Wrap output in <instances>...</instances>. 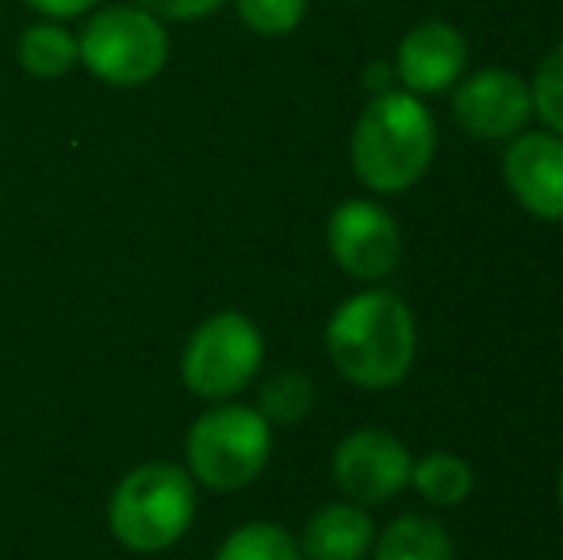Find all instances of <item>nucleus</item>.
<instances>
[{"label":"nucleus","instance_id":"nucleus-1","mask_svg":"<svg viewBox=\"0 0 563 560\" xmlns=\"http://www.w3.org/2000/svg\"><path fill=\"white\" fill-rule=\"evenodd\" d=\"M327 350L338 373L356 388H395L415 365V315L391 292H361L334 311Z\"/></svg>","mask_w":563,"mask_h":560},{"label":"nucleus","instance_id":"nucleus-2","mask_svg":"<svg viewBox=\"0 0 563 560\" xmlns=\"http://www.w3.org/2000/svg\"><path fill=\"white\" fill-rule=\"evenodd\" d=\"M438 128L415 92H376L349 142L353 173L372 193H402L433 162Z\"/></svg>","mask_w":563,"mask_h":560},{"label":"nucleus","instance_id":"nucleus-3","mask_svg":"<svg viewBox=\"0 0 563 560\" xmlns=\"http://www.w3.org/2000/svg\"><path fill=\"white\" fill-rule=\"evenodd\" d=\"M192 518L196 484L188 469L169 461H150L126 472L108 503V526L134 553H162L177 546Z\"/></svg>","mask_w":563,"mask_h":560},{"label":"nucleus","instance_id":"nucleus-4","mask_svg":"<svg viewBox=\"0 0 563 560\" xmlns=\"http://www.w3.org/2000/svg\"><path fill=\"white\" fill-rule=\"evenodd\" d=\"M185 453L192 480L211 492H238L265 472L273 453V426L253 407H211L192 422Z\"/></svg>","mask_w":563,"mask_h":560},{"label":"nucleus","instance_id":"nucleus-5","mask_svg":"<svg viewBox=\"0 0 563 560\" xmlns=\"http://www.w3.org/2000/svg\"><path fill=\"white\" fill-rule=\"evenodd\" d=\"M77 62L92 77L119 89L154 81L169 62V35L162 20L139 4H115L97 12L77 39Z\"/></svg>","mask_w":563,"mask_h":560},{"label":"nucleus","instance_id":"nucleus-6","mask_svg":"<svg viewBox=\"0 0 563 560\" xmlns=\"http://www.w3.org/2000/svg\"><path fill=\"white\" fill-rule=\"evenodd\" d=\"M261 358H265V338L257 322L245 319L242 311H219L188 338L180 376L196 396L227 399L257 376Z\"/></svg>","mask_w":563,"mask_h":560},{"label":"nucleus","instance_id":"nucleus-7","mask_svg":"<svg viewBox=\"0 0 563 560\" xmlns=\"http://www.w3.org/2000/svg\"><path fill=\"white\" fill-rule=\"evenodd\" d=\"M330 254L349 277L356 281H379L399 265L402 239L395 219L379 204L349 200L330 216L327 227Z\"/></svg>","mask_w":563,"mask_h":560},{"label":"nucleus","instance_id":"nucleus-8","mask_svg":"<svg viewBox=\"0 0 563 560\" xmlns=\"http://www.w3.org/2000/svg\"><path fill=\"white\" fill-rule=\"evenodd\" d=\"M410 453L387 430L349 433L334 453V480L353 503H384L410 484Z\"/></svg>","mask_w":563,"mask_h":560},{"label":"nucleus","instance_id":"nucleus-9","mask_svg":"<svg viewBox=\"0 0 563 560\" xmlns=\"http://www.w3.org/2000/svg\"><path fill=\"white\" fill-rule=\"evenodd\" d=\"M452 116L475 139H510L533 116V89L510 69H479L456 89Z\"/></svg>","mask_w":563,"mask_h":560},{"label":"nucleus","instance_id":"nucleus-10","mask_svg":"<svg viewBox=\"0 0 563 560\" xmlns=\"http://www.w3.org/2000/svg\"><path fill=\"white\" fill-rule=\"evenodd\" d=\"M503 177L514 200L537 219H563V139L518 135L503 157Z\"/></svg>","mask_w":563,"mask_h":560},{"label":"nucleus","instance_id":"nucleus-11","mask_svg":"<svg viewBox=\"0 0 563 560\" xmlns=\"http://www.w3.org/2000/svg\"><path fill=\"white\" fill-rule=\"evenodd\" d=\"M464 35L445 20H430L407 31V39L399 43V58H395V74L415 97H433V92H445L464 74Z\"/></svg>","mask_w":563,"mask_h":560},{"label":"nucleus","instance_id":"nucleus-12","mask_svg":"<svg viewBox=\"0 0 563 560\" xmlns=\"http://www.w3.org/2000/svg\"><path fill=\"white\" fill-rule=\"evenodd\" d=\"M376 541L368 510L356 503H330L307 523L303 530V557L311 560H361Z\"/></svg>","mask_w":563,"mask_h":560},{"label":"nucleus","instance_id":"nucleus-13","mask_svg":"<svg viewBox=\"0 0 563 560\" xmlns=\"http://www.w3.org/2000/svg\"><path fill=\"white\" fill-rule=\"evenodd\" d=\"M372 560H452V541L433 518H395L376 541Z\"/></svg>","mask_w":563,"mask_h":560},{"label":"nucleus","instance_id":"nucleus-14","mask_svg":"<svg viewBox=\"0 0 563 560\" xmlns=\"http://www.w3.org/2000/svg\"><path fill=\"white\" fill-rule=\"evenodd\" d=\"M15 54H20V66L27 69L31 77L54 81V77H66L69 69L77 66V39L69 35L62 23L46 20L23 31Z\"/></svg>","mask_w":563,"mask_h":560},{"label":"nucleus","instance_id":"nucleus-15","mask_svg":"<svg viewBox=\"0 0 563 560\" xmlns=\"http://www.w3.org/2000/svg\"><path fill=\"white\" fill-rule=\"evenodd\" d=\"M410 484L426 495L430 503L438 507H456L472 495L475 476H472V464L456 453H430L422 457L418 464H410Z\"/></svg>","mask_w":563,"mask_h":560},{"label":"nucleus","instance_id":"nucleus-16","mask_svg":"<svg viewBox=\"0 0 563 560\" xmlns=\"http://www.w3.org/2000/svg\"><path fill=\"white\" fill-rule=\"evenodd\" d=\"M216 560H303V549L296 546V538L284 526L250 523L230 534L219 546Z\"/></svg>","mask_w":563,"mask_h":560},{"label":"nucleus","instance_id":"nucleus-17","mask_svg":"<svg viewBox=\"0 0 563 560\" xmlns=\"http://www.w3.org/2000/svg\"><path fill=\"white\" fill-rule=\"evenodd\" d=\"M314 407V384L303 373H276L261 388V415L268 422H299Z\"/></svg>","mask_w":563,"mask_h":560},{"label":"nucleus","instance_id":"nucleus-18","mask_svg":"<svg viewBox=\"0 0 563 560\" xmlns=\"http://www.w3.org/2000/svg\"><path fill=\"white\" fill-rule=\"evenodd\" d=\"M245 28L257 35H291L303 23L307 0H234Z\"/></svg>","mask_w":563,"mask_h":560},{"label":"nucleus","instance_id":"nucleus-19","mask_svg":"<svg viewBox=\"0 0 563 560\" xmlns=\"http://www.w3.org/2000/svg\"><path fill=\"white\" fill-rule=\"evenodd\" d=\"M529 89H533V112H541V120L563 135V43L541 62Z\"/></svg>","mask_w":563,"mask_h":560},{"label":"nucleus","instance_id":"nucleus-20","mask_svg":"<svg viewBox=\"0 0 563 560\" xmlns=\"http://www.w3.org/2000/svg\"><path fill=\"white\" fill-rule=\"evenodd\" d=\"M139 8H146L157 20H203L216 12L223 0H134Z\"/></svg>","mask_w":563,"mask_h":560},{"label":"nucleus","instance_id":"nucleus-21","mask_svg":"<svg viewBox=\"0 0 563 560\" xmlns=\"http://www.w3.org/2000/svg\"><path fill=\"white\" fill-rule=\"evenodd\" d=\"M35 12H43V15H51V20H69V15H81V12H89L97 0H27Z\"/></svg>","mask_w":563,"mask_h":560},{"label":"nucleus","instance_id":"nucleus-22","mask_svg":"<svg viewBox=\"0 0 563 560\" xmlns=\"http://www.w3.org/2000/svg\"><path fill=\"white\" fill-rule=\"evenodd\" d=\"M391 74H395L391 66H384V62H372L368 77H364V81H368L372 92H387V89H391Z\"/></svg>","mask_w":563,"mask_h":560},{"label":"nucleus","instance_id":"nucleus-23","mask_svg":"<svg viewBox=\"0 0 563 560\" xmlns=\"http://www.w3.org/2000/svg\"><path fill=\"white\" fill-rule=\"evenodd\" d=\"M560 503H563V476H560Z\"/></svg>","mask_w":563,"mask_h":560}]
</instances>
